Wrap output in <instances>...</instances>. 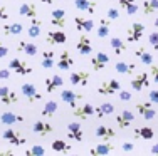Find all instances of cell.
I'll use <instances>...</instances> for the list:
<instances>
[{
    "label": "cell",
    "instance_id": "cell-1",
    "mask_svg": "<svg viewBox=\"0 0 158 156\" xmlns=\"http://www.w3.org/2000/svg\"><path fill=\"white\" fill-rule=\"evenodd\" d=\"M2 138L9 144H12V146H24V144L27 143V139H25L24 136H22V133L17 131V129H3Z\"/></svg>",
    "mask_w": 158,
    "mask_h": 156
},
{
    "label": "cell",
    "instance_id": "cell-2",
    "mask_svg": "<svg viewBox=\"0 0 158 156\" xmlns=\"http://www.w3.org/2000/svg\"><path fill=\"white\" fill-rule=\"evenodd\" d=\"M145 34V24L141 22H133V25H130L126 30V40L128 42H138V40Z\"/></svg>",
    "mask_w": 158,
    "mask_h": 156
},
{
    "label": "cell",
    "instance_id": "cell-3",
    "mask_svg": "<svg viewBox=\"0 0 158 156\" xmlns=\"http://www.w3.org/2000/svg\"><path fill=\"white\" fill-rule=\"evenodd\" d=\"M91 67H93V70H96V72H101L104 67H106V64L110 62V55L106 54V52H96L94 55L91 57Z\"/></svg>",
    "mask_w": 158,
    "mask_h": 156
},
{
    "label": "cell",
    "instance_id": "cell-4",
    "mask_svg": "<svg viewBox=\"0 0 158 156\" xmlns=\"http://www.w3.org/2000/svg\"><path fill=\"white\" fill-rule=\"evenodd\" d=\"M61 99L71 107V109H73V107H76L77 102L82 99V94L73 91V89H62V91H61Z\"/></svg>",
    "mask_w": 158,
    "mask_h": 156
},
{
    "label": "cell",
    "instance_id": "cell-5",
    "mask_svg": "<svg viewBox=\"0 0 158 156\" xmlns=\"http://www.w3.org/2000/svg\"><path fill=\"white\" fill-rule=\"evenodd\" d=\"M148 76H150L148 72H140L138 76H135L133 79L130 81L131 89H133V91H136V92H140V91H143V89H146V87L150 86Z\"/></svg>",
    "mask_w": 158,
    "mask_h": 156
},
{
    "label": "cell",
    "instance_id": "cell-6",
    "mask_svg": "<svg viewBox=\"0 0 158 156\" xmlns=\"http://www.w3.org/2000/svg\"><path fill=\"white\" fill-rule=\"evenodd\" d=\"M22 94H24V98L27 99L29 102H35V101H40L42 99V94H40L39 91H37V87L34 86L31 82H25L22 84Z\"/></svg>",
    "mask_w": 158,
    "mask_h": 156
},
{
    "label": "cell",
    "instance_id": "cell-7",
    "mask_svg": "<svg viewBox=\"0 0 158 156\" xmlns=\"http://www.w3.org/2000/svg\"><path fill=\"white\" fill-rule=\"evenodd\" d=\"M9 69L12 72H15L17 76H25V74H32V67L25 62H22L20 59H10Z\"/></svg>",
    "mask_w": 158,
    "mask_h": 156
},
{
    "label": "cell",
    "instance_id": "cell-8",
    "mask_svg": "<svg viewBox=\"0 0 158 156\" xmlns=\"http://www.w3.org/2000/svg\"><path fill=\"white\" fill-rule=\"evenodd\" d=\"M119 89H121V84H119L116 79H110V81L103 82L99 87H98V94H101V96H111V94H116Z\"/></svg>",
    "mask_w": 158,
    "mask_h": 156
},
{
    "label": "cell",
    "instance_id": "cell-9",
    "mask_svg": "<svg viewBox=\"0 0 158 156\" xmlns=\"http://www.w3.org/2000/svg\"><path fill=\"white\" fill-rule=\"evenodd\" d=\"M0 101H2L5 106H10V104H15L19 102V96L14 89L7 87V86H2L0 87Z\"/></svg>",
    "mask_w": 158,
    "mask_h": 156
},
{
    "label": "cell",
    "instance_id": "cell-10",
    "mask_svg": "<svg viewBox=\"0 0 158 156\" xmlns=\"http://www.w3.org/2000/svg\"><path fill=\"white\" fill-rule=\"evenodd\" d=\"M93 114H94V107H93V104H89V102H84V104H81V106L73 107V116H76L82 121L88 119L89 116H93Z\"/></svg>",
    "mask_w": 158,
    "mask_h": 156
},
{
    "label": "cell",
    "instance_id": "cell-11",
    "mask_svg": "<svg viewBox=\"0 0 158 156\" xmlns=\"http://www.w3.org/2000/svg\"><path fill=\"white\" fill-rule=\"evenodd\" d=\"M133 121H135V114H133V111H121V113L116 116V124L119 126V129H128L131 124H133Z\"/></svg>",
    "mask_w": 158,
    "mask_h": 156
},
{
    "label": "cell",
    "instance_id": "cell-12",
    "mask_svg": "<svg viewBox=\"0 0 158 156\" xmlns=\"http://www.w3.org/2000/svg\"><path fill=\"white\" fill-rule=\"evenodd\" d=\"M136 111L140 113V116L143 118V119H146V121L153 119V118L156 116V111L153 109V102L152 101L150 102H138L136 104Z\"/></svg>",
    "mask_w": 158,
    "mask_h": 156
},
{
    "label": "cell",
    "instance_id": "cell-13",
    "mask_svg": "<svg viewBox=\"0 0 158 156\" xmlns=\"http://www.w3.org/2000/svg\"><path fill=\"white\" fill-rule=\"evenodd\" d=\"M76 49L81 55H89L93 52V42L89 39V35H79L77 42H76Z\"/></svg>",
    "mask_w": 158,
    "mask_h": 156
},
{
    "label": "cell",
    "instance_id": "cell-14",
    "mask_svg": "<svg viewBox=\"0 0 158 156\" xmlns=\"http://www.w3.org/2000/svg\"><path fill=\"white\" fill-rule=\"evenodd\" d=\"M46 92H54V91H57V89H61L62 86H64V79L59 74H52V76H49V77H46Z\"/></svg>",
    "mask_w": 158,
    "mask_h": 156
},
{
    "label": "cell",
    "instance_id": "cell-15",
    "mask_svg": "<svg viewBox=\"0 0 158 156\" xmlns=\"http://www.w3.org/2000/svg\"><path fill=\"white\" fill-rule=\"evenodd\" d=\"M74 25H76V30L84 32V34H89V32H93V29H94V22H93L91 18L79 17V15L74 17Z\"/></svg>",
    "mask_w": 158,
    "mask_h": 156
},
{
    "label": "cell",
    "instance_id": "cell-16",
    "mask_svg": "<svg viewBox=\"0 0 158 156\" xmlns=\"http://www.w3.org/2000/svg\"><path fill=\"white\" fill-rule=\"evenodd\" d=\"M69 82L73 84V86L86 87L89 84V72H86V70H77V72H73L69 76Z\"/></svg>",
    "mask_w": 158,
    "mask_h": 156
},
{
    "label": "cell",
    "instance_id": "cell-17",
    "mask_svg": "<svg viewBox=\"0 0 158 156\" xmlns=\"http://www.w3.org/2000/svg\"><path fill=\"white\" fill-rule=\"evenodd\" d=\"M66 40H67V35L62 30H51L46 35V42L49 46H62V44H66Z\"/></svg>",
    "mask_w": 158,
    "mask_h": 156
},
{
    "label": "cell",
    "instance_id": "cell-18",
    "mask_svg": "<svg viewBox=\"0 0 158 156\" xmlns=\"http://www.w3.org/2000/svg\"><path fill=\"white\" fill-rule=\"evenodd\" d=\"M66 10L64 9H54L51 14V25L54 27H59V29H64L66 27Z\"/></svg>",
    "mask_w": 158,
    "mask_h": 156
},
{
    "label": "cell",
    "instance_id": "cell-19",
    "mask_svg": "<svg viewBox=\"0 0 158 156\" xmlns=\"http://www.w3.org/2000/svg\"><path fill=\"white\" fill-rule=\"evenodd\" d=\"M67 138L73 139V141H77V143H81L82 138H84V134H82V128L79 122H69L67 124Z\"/></svg>",
    "mask_w": 158,
    "mask_h": 156
},
{
    "label": "cell",
    "instance_id": "cell-20",
    "mask_svg": "<svg viewBox=\"0 0 158 156\" xmlns=\"http://www.w3.org/2000/svg\"><path fill=\"white\" fill-rule=\"evenodd\" d=\"M73 64H74V59H73V55H71V52L67 50V49H64L61 52L59 61L56 62V66H57L61 70H69L71 67H73Z\"/></svg>",
    "mask_w": 158,
    "mask_h": 156
},
{
    "label": "cell",
    "instance_id": "cell-21",
    "mask_svg": "<svg viewBox=\"0 0 158 156\" xmlns=\"http://www.w3.org/2000/svg\"><path fill=\"white\" fill-rule=\"evenodd\" d=\"M32 131L35 133V134H39V136H47V134H51V133L54 131V128H52V124H51V122L39 119V121H35V122H34Z\"/></svg>",
    "mask_w": 158,
    "mask_h": 156
},
{
    "label": "cell",
    "instance_id": "cell-22",
    "mask_svg": "<svg viewBox=\"0 0 158 156\" xmlns=\"http://www.w3.org/2000/svg\"><path fill=\"white\" fill-rule=\"evenodd\" d=\"M96 138L98 139H101V141H110L113 138H116V131L113 128H110V126H98L96 128Z\"/></svg>",
    "mask_w": 158,
    "mask_h": 156
},
{
    "label": "cell",
    "instance_id": "cell-23",
    "mask_svg": "<svg viewBox=\"0 0 158 156\" xmlns=\"http://www.w3.org/2000/svg\"><path fill=\"white\" fill-rule=\"evenodd\" d=\"M113 151H116V148L113 146L111 143L104 141V143H99V144H96L94 148H91V150H89V154L99 156V154H110V153H113Z\"/></svg>",
    "mask_w": 158,
    "mask_h": 156
},
{
    "label": "cell",
    "instance_id": "cell-24",
    "mask_svg": "<svg viewBox=\"0 0 158 156\" xmlns=\"http://www.w3.org/2000/svg\"><path fill=\"white\" fill-rule=\"evenodd\" d=\"M2 30L5 35H20L24 32V25L20 22H7V24H3Z\"/></svg>",
    "mask_w": 158,
    "mask_h": 156
},
{
    "label": "cell",
    "instance_id": "cell-25",
    "mask_svg": "<svg viewBox=\"0 0 158 156\" xmlns=\"http://www.w3.org/2000/svg\"><path fill=\"white\" fill-rule=\"evenodd\" d=\"M17 50L24 52L25 55H31V57L39 54V47H37L35 44H32V42H25V40H20V42L17 44Z\"/></svg>",
    "mask_w": 158,
    "mask_h": 156
},
{
    "label": "cell",
    "instance_id": "cell-26",
    "mask_svg": "<svg viewBox=\"0 0 158 156\" xmlns=\"http://www.w3.org/2000/svg\"><path fill=\"white\" fill-rule=\"evenodd\" d=\"M24 116H19L15 113H3L2 116H0V122L5 126H12V124H20V122H24Z\"/></svg>",
    "mask_w": 158,
    "mask_h": 156
},
{
    "label": "cell",
    "instance_id": "cell-27",
    "mask_svg": "<svg viewBox=\"0 0 158 156\" xmlns=\"http://www.w3.org/2000/svg\"><path fill=\"white\" fill-rule=\"evenodd\" d=\"M40 32H42V22L37 17L31 18V24H29V27H27L29 37H31V39H37V37L40 35Z\"/></svg>",
    "mask_w": 158,
    "mask_h": 156
},
{
    "label": "cell",
    "instance_id": "cell-28",
    "mask_svg": "<svg viewBox=\"0 0 158 156\" xmlns=\"http://www.w3.org/2000/svg\"><path fill=\"white\" fill-rule=\"evenodd\" d=\"M74 5H76V9L82 10V12H88L93 15V14L96 12L98 3L93 2V0H74Z\"/></svg>",
    "mask_w": 158,
    "mask_h": 156
},
{
    "label": "cell",
    "instance_id": "cell-29",
    "mask_svg": "<svg viewBox=\"0 0 158 156\" xmlns=\"http://www.w3.org/2000/svg\"><path fill=\"white\" fill-rule=\"evenodd\" d=\"M135 138L136 139H153L155 138V131H153V128H150V126H141V128H136L133 131Z\"/></svg>",
    "mask_w": 158,
    "mask_h": 156
},
{
    "label": "cell",
    "instance_id": "cell-30",
    "mask_svg": "<svg viewBox=\"0 0 158 156\" xmlns=\"http://www.w3.org/2000/svg\"><path fill=\"white\" fill-rule=\"evenodd\" d=\"M113 113H114V106H113L111 102H101L98 107H94L96 118H106Z\"/></svg>",
    "mask_w": 158,
    "mask_h": 156
},
{
    "label": "cell",
    "instance_id": "cell-31",
    "mask_svg": "<svg viewBox=\"0 0 158 156\" xmlns=\"http://www.w3.org/2000/svg\"><path fill=\"white\" fill-rule=\"evenodd\" d=\"M19 14L22 17H29V18H34L37 17V5L35 3H22L19 7Z\"/></svg>",
    "mask_w": 158,
    "mask_h": 156
},
{
    "label": "cell",
    "instance_id": "cell-32",
    "mask_svg": "<svg viewBox=\"0 0 158 156\" xmlns=\"http://www.w3.org/2000/svg\"><path fill=\"white\" fill-rule=\"evenodd\" d=\"M114 69H116V72H119V74H123V76H130V74H133L135 72V69H136V66L133 64V62H116L114 64Z\"/></svg>",
    "mask_w": 158,
    "mask_h": 156
},
{
    "label": "cell",
    "instance_id": "cell-33",
    "mask_svg": "<svg viewBox=\"0 0 158 156\" xmlns=\"http://www.w3.org/2000/svg\"><path fill=\"white\" fill-rule=\"evenodd\" d=\"M110 29H111V20L108 17H103L99 20V25H98V37H99V39L108 37L110 35Z\"/></svg>",
    "mask_w": 158,
    "mask_h": 156
},
{
    "label": "cell",
    "instance_id": "cell-34",
    "mask_svg": "<svg viewBox=\"0 0 158 156\" xmlns=\"http://www.w3.org/2000/svg\"><path fill=\"white\" fill-rule=\"evenodd\" d=\"M135 57H138L145 66H152L153 64V55L150 54L145 47H138V49L135 50Z\"/></svg>",
    "mask_w": 158,
    "mask_h": 156
},
{
    "label": "cell",
    "instance_id": "cell-35",
    "mask_svg": "<svg viewBox=\"0 0 158 156\" xmlns=\"http://www.w3.org/2000/svg\"><path fill=\"white\" fill-rule=\"evenodd\" d=\"M42 67L44 69H52V66H56V61H54V49H47L42 52Z\"/></svg>",
    "mask_w": 158,
    "mask_h": 156
},
{
    "label": "cell",
    "instance_id": "cell-36",
    "mask_svg": "<svg viewBox=\"0 0 158 156\" xmlns=\"http://www.w3.org/2000/svg\"><path fill=\"white\" fill-rule=\"evenodd\" d=\"M110 46L111 49L114 50V54H123V52L126 50V42L123 39H119V37H111L110 39Z\"/></svg>",
    "mask_w": 158,
    "mask_h": 156
},
{
    "label": "cell",
    "instance_id": "cell-37",
    "mask_svg": "<svg viewBox=\"0 0 158 156\" xmlns=\"http://www.w3.org/2000/svg\"><path fill=\"white\" fill-rule=\"evenodd\" d=\"M56 111H57V102H56V101H47L46 104H44L40 114H42L44 118H51V116H54V114H56Z\"/></svg>",
    "mask_w": 158,
    "mask_h": 156
},
{
    "label": "cell",
    "instance_id": "cell-38",
    "mask_svg": "<svg viewBox=\"0 0 158 156\" xmlns=\"http://www.w3.org/2000/svg\"><path fill=\"white\" fill-rule=\"evenodd\" d=\"M71 150H73V148H71L66 141H62V139L52 141V151H56V153H69Z\"/></svg>",
    "mask_w": 158,
    "mask_h": 156
},
{
    "label": "cell",
    "instance_id": "cell-39",
    "mask_svg": "<svg viewBox=\"0 0 158 156\" xmlns=\"http://www.w3.org/2000/svg\"><path fill=\"white\" fill-rule=\"evenodd\" d=\"M119 7H123L126 10L128 15H133V14L138 12V5L135 0H119Z\"/></svg>",
    "mask_w": 158,
    "mask_h": 156
},
{
    "label": "cell",
    "instance_id": "cell-40",
    "mask_svg": "<svg viewBox=\"0 0 158 156\" xmlns=\"http://www.w3.org/2000/svg\"><path fill=\"white\" fill-rule=\"evenodd\" d=\"M158 10V0H145L143 2V14L145 15H152Z\"/></svg>",
    "mask_w": 158,
    "mask_h": 156
},
{
    "label": "cell",
    "instance_id": "cell-41",
    "mask_svg": "<svg viewBox=\"0 0 158 156\" xmlns=\"http://www.w3.org/2000/svg\"><path fill=\"white\" fill-rule=\"evenodd\" d=\"M44 153H46V150H44L42 146H39V144H35V146L29 148V150L25 151V154H27V156H42Z\"/></svg>",
    "mask_w": 158,
    "mask_h": 156
},
{
    "label": "cell",
    "instance_id": "cell-42",
    "mask_svg": "<svg viewBox=\"0 0 158 156\" xmlns=\"http://www.w3.org/2000/svg\"><path fill=\"white\" fill-rule=\"evenodd\" d=\"M118 96H119V101H123V102H128V101L133 99V94H131L130 91H126V89H119Z\"/></svg>",
    "mask_w": 158,
    "mask_h": 156
},
{
    "label": "cell",
    "instance_id": "cell-43",
    "mask_svg": "<svg viewBox=\"0 0 158 156\" xmlns=\"http://www.w3.org/2000/svg\"><path fill=\"white\" fill-rule=\"evenodd\" d=\"M106 17L110 18V20H119V10L114 9V7H110V9L106 10Z\"/></svg>",
    "mask_w": 158,
    "mask_h": 156
},
{
    "label": "cell",
    "instance_id": "cell-44",
    "mask_svg": "<svg viewBox=\"0 0 158 156\" xmlns=\"http://www.w3.org/2000/svg\"><path fill=\"white\" fill-rule=\"evenodd\" d=\"M148 42L153 49L158 50V32H152V34L148 35Z\"/></svg>",
    "mask_w": 158,
    "mask_h": 156
},
{
    "label": "cell",
    "instance_id": "cell-45",
    "mask_svg": "<svg viewBox=\"0 0 158 156\" xmlns=\"http://www.w3.org/2000/svg\"><path fill=\"white\" fill-rule=\"evenodd\" d=\"M148 99L153 104H158V89H152V91L148 92Z\"/></svg>",
    "mask_w": 158,
    "mask_h": 156
},
{
    "label": "cell",
    "instance_id": "cell-46",
    "mask_svg": "<svg viewBox=\"0 0 158 156\" xmlns=\"http://www.w3.org/2000/svg\"><path fill=\"white\" fill-rule=\"evenodd\" d=\"M150 76L153 77V82L158 84V66L156 64H152V70H150Z\"/></svg>",
    "mask_w": 158,
    "mask_h": 156
},
{
    "label": "cell",
    "instance_id": "cell-47",
    "mask_svg": "<svg viewBox=\"0 0 158 156\" xmlns=\"http://www.w3.org/2000/svg\"><path fill=\"white\" fill-rule=\"evenodd\" d=\"M0 20H9V12H7L2 2H0Z\"/></svg>",
    "mask_w": 158,
    "mask_h": 156
},
{
    "label": "cell",
    "instance_id": "cell-48",
    "mask_svg": "<svg viewBox=\"0 0 158 156\" xmlns=\"http://www.w3.org/2000/svg\"><path fill=\"white\" fill-rule=\"evenodd\" d=\"M10 69H3V67H0V79H3V81H7V79H10Z\"/></svg>",
    "mask_w": 158,
    "mask_h": 156
},
{
    "label": "cell",
    "instance_id": "cell-49",
    "mask_svg": "<svg viewBox=\"0 0 158 156\" xmlns=\"http://www.w3.org/2000/svg\"><path fill=\"white\" fill-rule=\"evenodd\" d=\"M121 150L123 151H133L135 150V143H123L121 144Z\"/></svg>",
    "mask_w": 158,
    "mask_h": 156
},
{
    "label": "cell",
    "instance_id": "cell-50",
    "mask_svg": "<svg viewBox=\"0 0 158 156\" xmlns=\"http://www.w3.org/2000/svg\"><path fill=\"white\" fill-rule=\"evenodd\" d=\"M7 54H9V49H7L5 46H3L2 42H0V59H3V57H7Z\"/></svg>",
    "mask_w": 158,
    "mask_h": 156
},
{
    "label": "cell",
    "instance_id": "cell-51",
    "mask_svg": "<svg viewBox=\"0 0 158 156\" xmlns=\"http://www.w3.org/2000/svg\"><path fill=\"white\" fill-rule=\"evenodd\" d=\"M150 151H152L153 154H158V143L153 144V146H152V150H150Z\"/></svg>",
    "mask_w": 158,
    "mask_h": 156
},
{
    "label": "cell",
    "instance_id": "cell-52",
    "mask_svg": "<svg viewBox=\"0 0 158 156\" xmlns=\"http://www.w3.org/2000/svg\"><path fill=\"white\" fill-rule=\"evenodd\" d=\"M40 2H42V3H46V5H51V3L54 2V0H40Z\"/></svg>",
    "mask_w": 158,
    "mask_h": 156
},
{
    "label": "cell",
    "instance_id": "cell-53",
    "mask_svg": "<svg viewBox=\"0 0 158 156\" xmlns=\"http://www.w3.org/2000/svg\"><path fill=\"white\" fill-rule=\"evenodd\" d=\"M153 25H155V27H156V29H158V17H156V18H155V22H153Z\"/></svg>",
    "mask_w": 158,
    "mask_h": 156
}]
</instances>
